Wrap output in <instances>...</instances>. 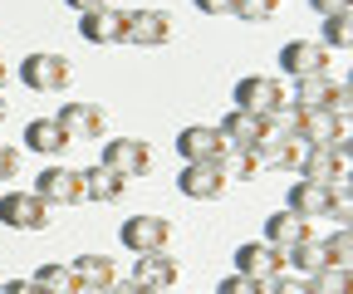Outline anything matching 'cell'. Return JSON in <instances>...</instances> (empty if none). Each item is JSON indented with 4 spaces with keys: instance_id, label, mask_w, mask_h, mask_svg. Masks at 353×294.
Returning a JSON list of instances; mask_svg holds the SVG:
<instances>
[{
    "instance_id": "44dd1931",
    "label": "cell",
    "mask_w": 353,
    "mask_h": 294,
    "mask_svg": "<svg viewBox=\"0 0 353 294\" xmlns=\"http://www.w3.org/2000/svg\"><path fill=\"white\" fill-rule=\"evenodd\" d=\"M69 138L54 118H30L25 123V152H39V157H64Z\"/></svg>"
},
{
    "instance_id": "8d00e7d4",
    "label": "cell",
    "mask_w": 353,
    "mask_h": 294,
    "mask_svg": "<svg viewBox=\"0 0 353 294\" xmlns=\"http://www.w3.org/2000/svg\"><path fill=\"white\" fill-rule=\"evenodd\" d=\"M309 6H314V10L329 20V15H348V10H353V0H309Z\"/></svg>"
},
{
    "instance_id": "5b68a950",
    "label": "cell",
    "mask_w": 353,
    "mask_h": 294,
    "mask_svg": "<svg viewBox=\"0 0 353 294\" xmlns=\"http://www.w3.org/2000/svg\"><path fill=\"white\" fill-rule=\"evenodd\" d=\"M30 191H34L39 201H50L54 211H59V206H79V201H83V172H79V167H59V162H50V167H44V172L34 177Z\"/></svg>"
},
{
    "instance_id": "7402d4cb",
    "label": "cell",
    "mask_w": 353,
    "mask_h": 294,
    "mask_svg": "<svg viewBox=\"0 0 353 294\" xmlns=\"http://www.w3.org/2000/svg\"><path fill=\"white\" fill-rule=\"evenodd\" d=\"M216 133L226 138V147H255V143L265 138V118H255V113H245V108H231L226 118H221Z\"/></svg>"
},
{
    "instance_id": "7c38bea8",
    "label": "cell",
    "mask_w": 353,
    "mask_h": 294,
    "mask_svg": "<svg viewBox=\"0 0 353 294\" xmlns=\"http://www.w3.org/2000/svg\"><path fill=\"white\" fill-rule=\"evenodd\" d=\"M128 280H138L143 289L162 294V289H172L176 280H182V260L167 255V250H148V255L132 260V275H128Z\"/></svg>"
},
{
    "instance_id": "277c9868",
    "label": "cell",
    "mask_w": 353,
    "mask_h": 294,
    "mask_svg": "<svg viewBox=\"0 0 353 294\" xmlns=\"http://www.w3.org/2000/svg\"><path fill=\"white\" fill-rule=\"evenodd\" d=\"M54 123L64 128L69 143H103V138H108V113H103L99 103H88V98H69V103L54 113Z\"/></svg>"
},
{
    "instance_id": "7a4b0ae2",
    "label": "cell",
    "mask_w": 353,
    "mask_h": 294,
    "mask_svg": "<svg viewBox=\"0 0 353 294\" xmlns=\"http://www.w3.org/2000/svg\"><path fill=\"white\" fill-rule=\"evenodd\" d=\"M20 83L34 94H64L69 83H74V64L54 50H39V54H25L20 64Z\"/></svg>"
},
{
    "instance_id": "2e32d148",
    "label": "cell",
    "mask_w": 353,
    "mask_h": 294,
    "mask_svg": "<svg viewBox=\"0 0 353 294\" xmlns=\"http://www.w3.org/2000/svg\"><path fill=\"white\" fill-rule=\"evenodd\" d=\"M255 157V167L265 172V167H280V172H299V157H304V143L299 138H275V133H265L255 147H245Z\"/></svg>"
},
{
    "instance_id": "5bb4252c",
    "label": "cell",
    "mask_w": 353,
    "mask_h": 294,
    "mask_svg": "<svg viewBox=\"0 0 353 294\" xmlns=\"http://www.w3.org/2000/svg\"><path fill=\"white\" fill-rule=\"evenodd\" d=\"M176 157L182 162H221L226 157V138H221L211 123H192V128L176 133Z\"/></svg>"
},
{
    "instance_id": "1f68e13d",
    "label": "cell",
    "mask_w": 353,
    "mask_h": 294,
    "mask_svg": "<svg viewBox=\"0 0 353 294\" xmlns=\"http://www.w3.org/2000/svg\"><path fill=\"white\" fill-rule=\"evenodd\" d=\"M260 294H309V289H304L299 275L280 270V275H270V280H260Z\"/></svg>"
},
{
    "instance_id": "4fadbf2b",
    "label": "cell",
    "mask_w": 353,
    "mask_h": 294,
    "mask_svg": "<svg viewBox=\"0 0 353 294\" xmlns=\"http://www.w3.org/2000/svg\"><path fill=\"white\" fill-rule=\"evenodd\" d=\"M231 260H236V275H245V280H270L285 270V250H275L270 240H245V245H236Z\"/></svg>"
},
{
    "instance_id": "8992f818",
    "label": "cell",
    "mask_w": 353,
    "mask_h": 294,
    "mask_svg": "<svg viewBox=\"0 0 353 294\" xmlns=\"http://www.w3.org/2000/svg\"><path fill=\"white\" fill-rule=\"evenodd\" d=\"M304 147H334V152H348V118H334L329 108H309L299 113V133H294Z\"/></svg>"
},
{
    "instance_id": "d6a6232c",
    "label": "cell",
    "mask_w": 353,
    "mask_h": 294,
    "mask_svg": "<svg viewBox=\"0 0 353 294\" xmlns=\"http://www.w3.org/2000/svg\"><path fill=\"white\" fill-rule=\"evenodd\" d=\"M20 167H25L20 147H10V143H0V182H15V177H20Z\"/></svg>"
},
{
    "instance_id": "83f0119b",
    "label": "cell",
    "mask_w": 353,
    "mask_h": 294,
    "mask_svg": "<svg viewBox=\"0 0 353 294\" xmlns=\"http://www.w3.org/2000/svg\"><path fill=\"white\" fill-rule=\"evenodd\" d=\"M319 45H324L329 54H334V50H353V10L324 20V39H319Z\"/></svg>"
},
{
    "instance_id": "52a82bcc",
    "label": "cell",
    "mask_w": 353,
    "mask_h": 294,
    "mask_svg": "<svg viewBox=\"0 0 353 294\" xmlns=\"http://www.w3.org/2000/svg\"><path fill=\"white\" fill-rule=\"evenodd\" d=\"M172 34H176V20L172 10H128V39L123 45H138V50H162L172 45Z\"/></svg>"
},
{
    "instance_id": "f546056e",
    "label": "cell",
    "mask_w": 353,
    "mask_h": 294,
    "mask_svg": "<svg viewBox=\"0 0 353 294\" xmlns=\"http://www.w3.org/2000/svg\"><path fill=\"white\" fill-rule=\"evenodd\" d=\"M231 15L245 20V25H270V20L280 15V0H236Z\"/></svg>"
},
{
    "instance_id": "b9f144b4",
    "label": "cell",
    "mask_w": 353,
    "mask_h": 294,
    "mask_svg": "<svg viewBox=\"0 0 353 294\" xmlns=\"http://www.w3.org/2000/svg\"><path fill=\"white\" fill-rule=\"evenodd\" d=\"M6 118H10V103H6V98H0V123H6Z\"/></svg>"
},
{
    "instance_id": "8fae6325",
    "label": "cell",
    "mask_w": 353,
    "mask_h": 294,
    "mask_svg": "<svg viewBox=\"0 0 353 294\" xmlns=\"http://www.w3.org/2000/svg\"><path fill=\"white\" fill-rule=\"evenodd\" d=\"M334 54L319 45V39H290L280 50V74L285 78H309V74H329Z\"/></svg>"
},
{
    "instance_id": "ba28073f",
    "label": "cell",
    "mask_w": 353,
    "mask_h": 294,
    "mask_svg": "<svg viewBox=\"0 0 353 294\" xmlns=\"http://www.w3.org/2000/svg\"><path fill=\"white\" fill-rule=\"evenodd\" d=\"M118 240L132 255H148V250H167L172 245V221L167 216H128L118 226Z\"/></svg>"
},
{
    "instance_id": "3957f363",
    "label": "cell",
    "mask_w": 353,
    "mask_h": 294,
    "mask_svg": "<svg viewBox=\"0 0 353 294\" xmlns=\"http://www.w3.org/2000/svg\"><path fill=\"white\" fill-rule=\"evenodd\" d=\"M0 226H10V231H50L54 226V206L39 201L25 187H15V191L0 196Z\"/></svg>"
},
{
    "instance_id": "cb8c5ba5",
    "label": "cell",
    "mask_w": 353,
    "mask_h": 294,
    "mask_svg": "<svg viewBox=\"0 0 353 294\" xmlns=\"http://www.w3.org/2000/svg\"><path fill=\"white\" fill-rule=\"evenodd\" d=\"M329 94H334V78H329V74H309V78H294V89H290V108H294V113H309V108H329Z\"/></svg>"
},
{
    "instance_id": "6da1fadb",
    "label": "cell",
    "mask_w": 353,
    "mask_h": 294,
    "mask_svg": "<svg viewBox=\"0 0 353 294\" xmlns=\"http://www.w3.org/2000/svg\"><path fill=\"white\" fill-rule=\"evenodd\" d=\"M231 98H236V108H245L255 118H270V113H280L290 103V89H285V78H275V74H245Z\"/></svg>"
},
{
    "instance_id": "60d3db41",
    "label": "cell",
    "mask_w": 353,
    "mask_h": 294,
    "mask_svg": "<svg viewBox=\"0 0 353 294\" xmlns=\"http://www.w3.org/2000/svg\"><path fill=\"white\" fill-rule=\"evenodd\" d=\"M6 83H10V64H6V59H0V89H6Z\"/></svg>"
},
{
    "instance_id": "ee69618b",
    "label": "cell",
    "mask_w": 353,
    "mask_h": 294,
    "mask_svg": "<svg viewBox=\"0 0 353 294\" xmlns=\"http://www.w3.org/2000/svg\"><path fill=\"white\" fill-rule=\"evenodd\" d=\"M211 294H216V289H211Z\"/></svg>"
},
{
    "instance_id": "74e56055",
    "label": "cell",
    "mask_w": 353,
    "mask_h": 294,
    "mask_svg": "<svg viewBox=\"0 0 353 294\" xmlns=\"http://www.w3.org/2000/svg\"><path fill=\"white\" fill-rule=\"evenodd\" d=\"M0 294H44L34 280H0Z\"/></svg>"
},
{
    "instance_id": "836d02e7",
    "label": "cell",
    "mask_w": 353,
    "mask_h": 294,
    "mask_svg": "<svg viewBox=\"0 0 353 294\" xmlns=\"http://www.w3.org/2000/svg\"><path fill=\"white\" fill-rule=\"evenodd\" d=\"M216 294H260V280H245V275H226V280H221L216 284Z\"/></svg>"
},
{
    "instance_id": "ac0fdd59",
    "label": "cell",
    "mask_w": 353,
    "mask_h": 294,
    "mask_svg": "<svg viewBox=\"0 0 353 294\" xmlns=\"http://www.w3.org/2000/svg\"><path fill=\"white\" fill-rule=\"evenodd\" d=\"M299 177L304 182H334V177H348V152H334V147H304L299 157Z\"/></svg>"
},
{
    "instance_id": "603a6c76",
    "label": "cell",
    "mask_w": 353,
    "mask_h": 294,
    "mask_svg": "<svg viewBox=\"0 0 353 294\" xmlns=\"http://www.w3.org/2000/svg\"><path fill=\"white\" fill-rule=\"evenodd\" d=\"M69 270H74L79 289H108V284L118 280L113 255H74V260H69Z\"/></svg>"
},
{
    "instance_id": "f1b7e54d",
    "label": "cell",
    "mask_w": 353,
    "mask_h": 294,
    "mask_svg": "<svg viewBox=\"0 0 353 294\" xmlns=\"http://www.w3.org/2000/svg\"><path fill=\"white\" fill-rule=\"evenodd\" d=\"M221 172H226V182H250V177H260V167H255V157H250L245 147H226Z\"/></svg>"
},
{
    "instance_id": "484cf974",
    "label": "cell",
    "mask_w": 353,
    "mask_h": 294,
    "mask_svg": "<svg viewBox=\"0 0 353 294\" xmlns=\"http://www.w3.org/2000/svg\"><path fill=\"white\" fill-rule=\"evenodd\" d=\"M30 280H34L44 294H79V280H74V270H69L64 260H50V265H39Z\"/></svg>"
},
{
    "instance_id": "d4e9b609",
    "label": "cell",
    "mask_w": 353,
    "mask_h": 294,
    "mask_svg": "<svg viewBox=\"0 0 353 294\" xmlns=\"http://www.w3.org/2000/svg\"><path fill=\"white\" fill-rule=\"evenodd\" d=\"M285 270H290V275H299V280H309V275L329 270V260H324V245H319V240L290 245V250H285Z\"/></svg>"
},
{
    "instance_id": "9a60e30c",
    "label": "cell",
    "mask_w": 353,
    "mask_h": 294,
    "mask_svg": "<svg viewBox=\"0 0 353 294\" xmlns=\"http://www.w3.org/2000/svg\"><path fill=\"white\" fill-rule=\"evenodd\" d=\"M79 34L88 39V45H123L128 39V10L103 6L94 15H79Z\"/></svg>"
},
{
    "instance_id": "4dcf8cb0",
    "label": "cell",
    "mask_w": 353,
    "mask_h": 294,
    "mask_svg": "<svg viewBox=\"0 0 353 294\" xmlns=\"http://www.w3.org/2000/svg\"><path fill=\"white\" fill-rule=\"evenodd\" d=\"M324 245V260L334 265V270H348V250H353V240H348V226H339L329 240H319Z\"/></svg>"
},
{
    "instance_id": "f35d334b",
    "label": "cell",
    "mask_w": 353,
    "mask_h": 294,
    "mask_svg": "<svg viewBox=\"0 0 353 294\" xmlns=\"http://www.w3.org/2000/svg\"><path fill=\"white\" fill-rule=\"evenodd\" d=\"M64 6H69L74 15H94V10H103V6H113V0H64Z\"/></svg>"
},
{
    "instance_id": "30bf717a",
    "label": "cell",
    "mask_w": 353,
    "mask_h": 294,
    "mask_svg": "<svg viewBox=\"0 0 353 294\" xmlns=\"http://www.w3.org/2000/svg\"><path fill=\"white\" fill-rule=\"evenodd\" d=\"M226 187L231 182L221 172V162H182V172H176V191L192 201H221Z\"/></svg>"
},
{
    "instance_id": "4316f807",
    "label": "cell",
    "mask_w": 353,
    "mask_h": 294,
    "mask_svg": "<svg viewBox=\"0 0 353 294\" xmlns=\"http://www.w3.org/2000/svg\"><path fill=\"white\" fill-rule=\"evenodd\" d=\"M304 289H309V294H353V275L329 265V270H319V275H309Z\"/></svg>"
},
{
    "instance_id": "ab89813d",
    "label": "cell",
    "mask_w": 353,
    "mask_h": 294,
    "mask_svg": "<svg viewBox=\"0 0 353 294\" xmlns=\"http://www.w3.org/2000/svg\"><path fill=\"white\" fill-rule=\"evenodd\" d=\"M103 294H152V289H143L138 280H113V284H108Z\"/></svg>"
},
{
    "instance_id": "7bdbcfd3",
    "label": "cell",
    "mask_w": 353,
    "mask_h": 294,
    "mask_svg": "<svg viewBox=\"0 0 353 294\" xmlns=\"http://www.w3.org/2000/svg\"><path fill=\"white\" fill-rule=\"evenodd\" d=\"M79 294H103V289H79Z\"/></svg>"
},
{
    "instance_id": "d590c367",
    "label": "cell",
    "mask_w": 353,
    "mask_h": 294,
    "mask_svg": "<svg viewBox=\"0 0 353 294\" xmlns=\"http://www.w3.org/2000/svg\"><path fill=\"white\" fill-rule=\"evenodd\" d=\"M192 6H196L201 15H211V20H221V15H231V6H236V0H192Z\"/></svg>"
},
{
    "instance_id": "e0dca14e",
    "label": "cell",
    "mask_w": 353,
    "mask_h": 294,
    "mask_svg": "<svg viewBox=\"0 0 353 294\" xmlns=\"http://www.w3.org/2000/svg\"><path fill=\"white\" fill-rule=\"evenodd\" d=\"M285 211L314 221V216H329V211H334V196H329L324 182H304V177H299V182L285 191Z\"/></svg>"
},
{
    "instance_id": "e575fe53",
    "label": "cell",
    "mask_w": 353,
    "mask_h": 294,
    "mask_svg": "<svg viewBox=\"0 0 353 294\" xmlns=\"http://www.w3.org/2000/svg\"><path fill=\"white\" fill-rule=\"evenodd\" d=\"M348 108H353V89H348V83H334V94H329V113H334V118H348Z\"/></svg>"
},
{
    "instance_id": "d6986e66",
    "label": "cell",
    "mask_w": 353,
    "mask_h": 294,
    "mask_svg": "<svg viewBox=\"0 0 353 294\" xmlns=\"http://www.w3.org/2000/svg\"><path fill=\"white\" fill-rule=\"evenodd\" d=\"M260 240H270L275 250H290V245H304V240H314V221H304L294 211H275V216H265V235Z\"/></svg>"
},
{
    "instance_id": "9c48e42d",
    "label": "cell",
    "mask_w": 353,
    "mask_h": 294,
    "mask_svg": "<svg viewBox=\"0 0 353 294\" xmlns=\"http://www.w3.org/2000/svg\"><path fill=\"white\" fill-rule=\"evenodd\" d=\"M103 167L108 172H118V177H148L152 172V147L143 143V138H108L103 143Z\"/></svg>"
},
{
    "instance_id": "ffe728a7",
    "label": "cell",
    "mask_w": 353,
    "mask_h": 294,
    "mask_svg": "<svg viewBox=\"0 0 353 294\" xmlns=\"http://www.w3.org/2000/svg\"><path fill=\"white\" fill-rule=\"evenodd\" d=\"M123 191H128V177L108 172L103 162H94V167H83V201H99V206H113V201H123Z\"/></svg>"
}]
</instances>
